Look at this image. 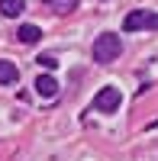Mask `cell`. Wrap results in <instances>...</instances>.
I'll return each instance as SVG.
<instances>
[{
    "mask_svg": "<svg viewBox=\"0 0 158 161\" xmlns=\"http://www.w3.org/2000/svg\"><path fill=\"white\" fill-rule=\"evenodd\" d=\"M90 55H94L97 64H110L123 55V39L116 36V32H100L94 39V48H90Z\"/></svg>",
    "mask_w": 158,
    "mask_h": 161,
    "instance_id": "6da1fadb",
    "label": "cell"
},
{
    "mask_svg": "<svg viewBox=\"0 0 158 161\" xmlns=\"http://www.w3.org/2000/svg\"><path fill=\"white\" fill-rule=\"evenodd\" d=\"M123 29H126V32L158 29V13H155V10H133V13H126V19H123Z\"/></svg>",
    "mask_w": 158,
    "mask_h": 161,
    "instance_id": "7a4b0ae2",
    "label": "cell"
},
{
    "mask_svg": "<svg viewBox=\"0 0 158 161\" xmlns=\"http://www.w3.org/2000/svg\"><path fill=\"white\" fill-rule=\"evenodd\" d=\"M120 103H123V93H120V87H100L97 90V97H94V110L97 113H116L120 110Z\"/></svg>",
    "mask_w": 158,
    "mask_h": 161,
    "instance_id": "3957f363",
    "label": "cell"
},
{
    "mask_svg": "<svg viewBox=\"0 0 158 161\" xmlns=\"http://www.w3.org/2000/svg\"><path fill=\"white\" fill-rule=\"evenodd\" d=\"M36 93H39L42 100H52V97L58 93V80L52 77V74H39V77H36Z\"/></svg>",
    "mask_w": 158,
    "mask_h": 161,
    "instance_id": "277c9868",
    "label": "cell"
},
{
    "mask_svg": "<svg viewBox=\"0 0 158 161\" xmlns=\"http://www.w3.org/2000/svg\"><path fill=\"white\" fill-rule=\"evenodd\" d=\"M16 39L23 45H32V42H39V39H42V29H39V26H32V23H23L20 29H16Z\"/></svg>",
    "mask_w": 158,
    "mask_h": 161,
    "instance_id": "5b68a950",
    "label": "cell"
},
{
    "mask_svg": "<svg viewBox=\"0 0 158 161\" xmlns=\"http://www.w3.org/2000/svg\"><path fill=\"white\" fill-rule=\"evenodd\" d=\"M26 10V0H0V16H20Z\"/></svg>",
    "mask_w": 158,
    "mask_h": 161,
    "instance_id": "8992f818",
    "label": "cell"
},
{
    "mask_svg": "<svg viewBox=\"0 0 158 161\" xmlns=\"http://www.w3.org/2000/svg\"><path fill=\"white\" fill-rule=\"evenodd\" d=\"M16 77H20L16 64H13V61H3V58H0V84H16Z\"/></svg>",
    "mask_w": 158,
    "mask_h": 161,
    "instance_id": "52a82bcc",
    "label": "cell"
},
{
    "mask_svg": "<svg viewBox=\"0 0 158 161\" xmlns=\"http://www.w3.org/2000/svg\"><path fill=\"white\" fill-rule=\"evenodd\" d=\"M77 3H81V0H48V10L58 13V16H65V13L77 10Z\"/></svg>",
    "mask_w": 158,
    "mask_h": 161,
    "instance_id": "ba28073f",
    "label": "cell"
},
{
    "mask_svg": "<svg viewBox=\"0 0 158 161\" xmlns=\"http://www.w3.org/2000/svg\"><path fill=\"white\" fill-rule=\"evenodd\" d=\"M39 64H42L45 71H55V68H58V61L52 58V55H42V58H39Z\"/></svg>",
    "mask_w": 158,
    "mask_h": 161,
    "instance_id": "9c48e42d",
    "label": "cell"
}]
</instances>
